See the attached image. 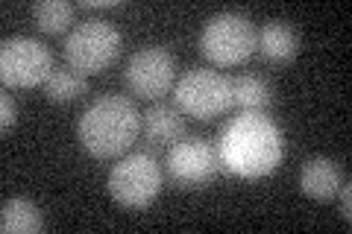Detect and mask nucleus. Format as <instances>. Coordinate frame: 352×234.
Instances as JSON below:
<instances>
[{"label":"nucleus","mask_w":352,"mask_h":234,"mask_svg":"<svg viewBox=\"0 0 352 234\" xmlns=\"http://www.w3.org/2000/svg\"><path fill=\"white\" fill-rule=\"evenodd\" d=\"M285 143L282 132L264 111H244L220 132L217 155L226 170L244 179H261L273 173L282 161Z\"/></svg>","instance_id":"obj_1"},{"label":"nucleus","mask_w":352,"mask_h":234,"mask_svg":"<svg viewBox=\"0 0 352 234\" xmlns=\"http://www.w3.org/2000/svg\"><path fill=\"white\" fill-rule=\"evenodd\" d=\"M141 132V115L129 97H100L82 111L76 135L88 155L94 159H118L135 143Z\"/></svg>","instance_id":"obj_2"},{"label":"nucleus","mask_w":352,"mask_h":234,"mask_svg":"<svg viewBox=\"0 0 352 234\" xmlns=\"http://www.w3.org/2000/svg\"><path fill=\"white\" fill-rule=\"evenodd\" d=\"M120 53V32L106 18H85L80 21L65 38V62L76 73H100L118 59Z\"/></svg>","instance_id":"obj_3"},{"label":"nucleus","mask_w":352,"mask_h":234,"mask_svg":"<svg viewBox=\"0 0 352 234\" xmlns=\"http://www.w3.org/2000/svg\"><path fill=\"white\" fill-rule=\"evenodd\" d=\"M258 32L252 21L241 12H217L206 21L200 32V50L208 62L232 68V65L247 62L256 53Z\"/></svg>","instance_id":"obj_4"},{"label":"nucleus","mask_w":352,"mask_h":234,"mask_svg":"<svg viewBox=\"0 0 352 234\" xmlns=\"http://www.w3.org/2000/svg\"><path fill=\"white\" fill-rule=\"evenodd\" d=\"M109 194L118 205L141 211L153 205V199L162 191V170L156 155L150 152H129L124 155L112 170H109Z\"/></svg>","instance_id":"obj_5"},{"label":"nucleus","mask_w":352,"mask_h":234,"mask_svg":"<svg viewBox=\"0 0 352 234\" xmlns=\"http://www.w3.org/2000/svg\"><path fill=\"white\" fill-rule=\"evenodd\" d=\"M176 108L191 117L212 120L232 108V80L208 68H188L176 80Z\"/></svg>","instance_id":"obj_6"},{"label":"nucleus","mask_w":352,"mask_h":234,"mask_svg":"<svg viewBox=\"0 0 352 234\" xmlns=\"http://www.w3.org/2000/svg\"><path fill=\"white\" fill-rule=\"evenodd\" d=\"M53 73V53L47 44L30 36H15L0 44V80L6 88L44 85Z\"/></svg>","instance_id":"obj_7"},{"label":"nucleus","mask_w":352,"mask_h":234,"mask_svg":"<svg viewBox=\"0 0 352 234\" xmlns=\"http://www.w3.org/2000/svg\"><path fill=\"white\" fill-rule=\"evenodd\" d=\"M168 179L182 191H200L217 176L220 155L206 138H185L176 141V147L168 152Z\"/></svg>","instance_id":"obj_8"},{"label":"nucleus","mask_w":352,"mask_h":234,"mask_svg":"<svg viewBox=\"0 0 352 234\" xmlns=\"http://www.w3.org/2000/svg\"><path fill=\"white\" fill-rule=\"evenodd\" d=\"M124 80L132 94H138L144 100L164 97L176 82V62L170 50L159 47V44H150V47H141L138 53H132Z\"/></svg>","instance_id":"obj_9"},{"label":"nucleus","mask_w":352,"mask_h":234,"mask_svg":"<svg viewBox=\"0 0 352 234\" xmlns=\"http://www.w3.org/2000/svg\"><path fill=\"white\" fill-rule=\"evenodd\" d=\"M300 187L305 196L311 199H332L340 187V170L332 159H326V155H314V159H308L300 170Z\"/></svg>","instance_id":"obj_10"},{"label":"nucleus","mask_w":352,"mask_h":234,"mask_svg":"<svg viewBox=\"0 0 352 234\" xmlns=\"http://www.w3.org/2000/svg\"><path fill=\"white\" fill-rule=\"evenodd\" d=\"M264 59L270 62H291L300 53V32H296L288 21H267L258 30V44Z\"/></svg>","instance_id":"obj_11"},{"label":"nucleus","mask_w":352,"mask_h":234,"mask_svg":"<svg viewBox=\"0 0 352 234\" xmlns=\"http://www.w3.org/2000/svg\"><path fill=\"white\" fill-rule=\"evenodd\" d=\"M141 132L147 135L153 143H173L185 135V117L176 106H150L141 115Z\"/></svg>","instance_id":"obj_12"},{"label":"nucleus","mask_w":352,"mask_h":234,"mask_svg":"<svg viewBox=\"0 0 352 234\" xmlns=\"http://www.w3.org/2000/svg\"><path fill=\"white\" fill-rule=\"evenodd\" d=\"M44 229L38 205L30 199H6L3 211H0V231L6 234H36Z\"/></svg>","instance_id":"obj_13"},{"label":"nucleus","mask_w":352,"mask_h":234,"mask_svg":"<svg viewBox=\"0 0 352 234\" xmlns=\"http://www.w3.org/2000/svg\"><path fill=\"white\" fill-rule=\"evenodd\" d=\"M273 103V88L267 80H261L256 73H244L232 80V106L241 111H264Z\"/></svg>","instance_id":"obj_14"},{"label":"nucleus","mask_w":352,"mask_h":234,"mask_svg":"<svg viewBox=\"0 0 352 234\" xmlns=\"http://www.w3.org/2000/svg\"><path fill=\"white\" fill-rule=\"evenodd\" d=\"M74 12L76 6L68 3V0H38L36 6H32V18H36V24L41 32H65L68 24L74 21Z\"/></svg>","instance_id":"obj_15"},{"label":"nucleus","mask_w":352,"mask_h":234,"mask_svg":"<svg viewBox=\"0 0 352 234\" xmlns=\"http://www.w3.org/2000/svg\"><path fill=\"white\" fill-rule=\"evenodd\" d=\"M44 91H47L53 103H68V100H76L80 94L88 91V82L76 71H53L50 80L44 82Z\"/></svg>","instance_id":"obj_16"},{"label":"nucleus","mask_w":352,"mask_h":234,"mask_svg":"<svg viewBox=\"0 0 352 234\" xmlns=\"http://www.w3.org/2000/svg\"><path fill=\"white\" fill-rule=\"evenodd\" d=\"M15 120H18L15 100H12V94H3V97H0V129L9 132L15 126Z\"/></svg>","instance_id":"obj_17"},{"label":"nucleus","mask_w":352,"mask_h":234,"mask_svg":"<svg viewBox=\"0 0 352 234\" xmlns=\"http://www.w3.org/2000/svg\"><path fill=\"white\" fill-rule=\"evenodd\" d=\"M338 194H340V217L349 222L352 220V185L349 182H340Z\"/></svg>","instance_id":"obj_18"},{"label":"nucleus","mask_w":352,"mask_h":234,"mask_svg":"<svg viewBox=\"0 0 352 234\" xmlns=\"http://www.w3.org/2000/svg\"><path fill=\"white\" fill-rule=\"evenodd\" d=\"M118 0H106V3H82V9H118Z\"/></svg>","instance_id":"obj_19"}]
</instances>
